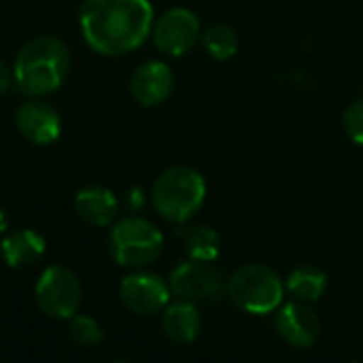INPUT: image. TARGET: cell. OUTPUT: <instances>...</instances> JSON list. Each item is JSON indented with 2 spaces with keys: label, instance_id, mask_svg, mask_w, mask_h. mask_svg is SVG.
Listing matches in <instances>:
<instances>
[{
  "label": "cell",
  "instance_id": "1",
  "mask_svg": "<svg viewBox=\"0 0 363 363\" xmlns=\"http://www.w3.org/2000/svg\"><path fill=\"white\" fill-rule=\"evenodd\" d=\"M149 0H83L79 26L85 43L102 55H125L138 49L153 28Z\"/></svg>",
  "mask_w": 363,
  "mask_h": 363
},
{
  "label": "cell",
  "instance_id": "2",
  "mask_svg": "<svg viewBox=\"0 0 363 363\" xmlns=\"http://www.w3.org/2000/svg\"><path fill=\"white\" fill-rule=\"evenodd\" d=\"M70 70V51L57 36L28 40L15 57L13 79L28 98H43L62 87Z\"/></svg>",
  "mask_w": 363,
  "mask_h": 363
},
{
  "label": "cell",
  "instance_id": "3",
  "mask_svg": "<svg viewBox=\"0 0 363 363\" xmlns=\"http://www.w3.org/2000/svg\"><path fill=\"white\" fill-rule=\"evenodd\" d=\"M204 177L189 166H172L164 170L151 187L153 208L160 217L177 225L189 221L204 204Z\"/></svg>",
  "mask_w": 363,
  "mask_h": 363
},
{
  "label": "cell",
  "instance_id": "4",
  "mask_svg": "<svg viewBox=\"0 0 363 363\" xmlns=\"http://www.w3.org/2000/svg\"><path fill=\"white\" fill-rule=\"evenodd\" d=\"M225 294L236 308L251 315H268L281 306L285 285L272 268L247 264L230 277Z\"/></svg>",
  "mask_w": 363,
  "mask_h": 363
},
{
  "label": "cell",
  "instance_id": "5",
  "mask_svg": "<svg viewBox=\"0 0 363 363\" xmlns=\"http://www.w3.org/2000/svg\"><path fill=\"white\" fill-rule=\"evenodd\" d=\"M108 251L123 268L151 266L164 251L162 232L143 217H123L111 225Z\"/></svg>",
  "mask_w": 363,
  "mask_h": 363
},
{
  "label": "cell",
  "instance_id": "6",
  "mask_svg": "<svg viewBox=\"0 0 363 363\" xmlns=\"http://www.w3.org/2000/svg\"><path fill=\"white\" fill-rule=\"evenodd\" d=\"M34 300L43 315L68 321L81 308L83 287L72 270L64 266H49L40 272L34 285Z\"/></svg>",
  "mask_w": 363,
  "mask_h": 363
},
{
  "label": "cell",
  "instance_id": "7",
  "mask_svg": "<svg viewBox=\"0 0 363 363\" xmlns=\"http://www.w3.org/2000/svg\"><path fill=\"white\" fill-rule=\"evenodd\" d=\"M172 296L185 302H217L225 294V281L213 262L187 259L179 264L168 279Z\"/></svg>",
  "mask_w": 363,
  "mask_h": 363
},
{
  "label": "cell",
  "instance_id": "8",
  "mask_svg": "<svg viewBox=\"0 0 363 363\" xmlns=\"http://www.w3.org/2000/svg\"><path fill=\"white\" fill-rule=\"evenodd\" d=\"M151 36L162 53L185 55L200 43V19L189 9H170L153 21Z\"/></svg>",
  "mask_w": 363,
  "mask_h": 363
},
{
  "label": "cell",
  "instance_id": "9",
  "mask_svg": "<svg viewBox=\"0 0 363 363\" xmlns=\"http://www.w3.org/2000/svg\"><path fill=\"white\" fill-rule=\"evenodd\" d=\"M170 285L151 272H132L119 283V298L128 311L134 315H155L162 313L170 302Z\"/></svg>",
  "mask_w": 363,
  "mask_h": 363
},
{
  "label": "cell",
  "instance_id": "10",
  "mask_svg": "<svg viewBox=\"0 0 363 363\" xmlns=\"http://www.w3.org/2000/svg\"><path fill=\"white\" fill-rule=\"evenodd\" d=\"M15 125L19 134L34 145H51L62 134L60 113L43 98H28L15 113Z\"/></svg>",
  "mask_w": 363,
  "mask_h": 363
},
{
  "label": "cell",
  "instance_id": "11",
  "mask_svg": "<svg viewBox=\"0 0 363 363\" xmlns=\"http://www.w3.org/2000/svg\"><path fill=\"white\" fill-rule=\"evenodd\" d=\"M277 332L289 347L308 349L319 338L321 321L306 302H289L277 315Z\"/></svg>",
  "mask_w": 363,
  "mask_h": 363
},
{
  "label": "cell",
  "instance_id": "12",
  "mask_svg": "<svg viewBox=\"0 0 363 363\" xmlns=\"http://www.w3.org/2000/svg\"><path fill=\"white\" fill-rule=\"evenodd\" d=\"M174 87L172 68L166 62H145L130 77V91L134 100L143 106L162 104Z\"/></svg>",
  "mask_w": 363,
  "mask_h": 363
},
{
  "label": "cell",
  "instance_id": "13",
  "mask_svg": "<svg viewBox=\"0 0 363 363\" xmlns=\"http://www.w3.org/2000/svg\"><path fill=\"white\" fill-rule=\"evenodd\" d=\"M74 211H77L79 219L91 228H108L117 219L119 200L108 187L87 185L77 191Z\"/></svg>",
  "mask_w": 363,
  "mask_h": 363
},
{
  "label": "cell",
  "instance_id": "14",
  "mask_svg": "<svg viewBox=\"0 0 363 363\" xmlns=\"http://www.w3.org/2000/svg\"><path fill=\"white\" fill-rule=\"evenodd\" d=\"M45 251H47L45 238L30 228L15 230V232L6 234L0 242V255L4 259V264L15 270L34 266L36 262L43 259Z\"/></svg>",
  "mask_w": 363,
  "mask_h": 363
},
{
  "label": "cell",
  "instance_id": "15",
  "mask_svg": "<svg viewBox=\"0 0 363 363\" xmlns=\"http://www.w3.org/2000/svg\"><path fill=\"white\" fill-rule=\"evenodd\" d=\"M162 330L168 340L177 345H189L198 338L202 330V317L194 302L179 300L162 311Z\"/></svg>",
  "mask_w": 363,
  "mask_h": 363
},
{
  "label": "cell",
  "instance_id": "16",
  "mask_svg": "<svg viewBox=\"0 0 363 363\" xmlns=\"http://www.w3.org/2000/svg\"><path fill=\"white\" fill-rule=\"evenodd\" d=\"M328 289V274L315 266H300L287 279V291L302 302H317Z\"/></svg>",
  "mask_w": 363,
  "mask_h": 363
},
{
  "label": "cell",
  "instance_id": "17",
  "mask_svg": "<svg viewBox=\"0 0 363 363\" xmlns=\"http://www.w3.org/2000/svg\"><path fill=\"white\" fill-rule=\"evenodd\" d=\"M183 247L189 259L200 262H215L221 251L219 234L208 225H194L183 232Z\"/></svg>",
  "mask_w": 363,
  "mask_h": 363
},
{
  "label": "cell",
  "instance_id": "18",
  "mask_svg": "<svg viewBox=\"0 0 363 363\" xmlns=\"http://www.w3.org/2000/svg\"><path fill=\"white\" fill-rule=\"evenodd\" d=\"M202 43L206 51L215 60H230L238 51V34L228 23H215L202 34Z\"/></svg>",
  "mask_w": 363,
  "mask_h": 363
},
{
  "label": "cell",
  "instance_id": "19",
  "mask_svg": "<svg viewBox=\"0 0 363 363\" xmlns=\"http://www.w3.org/2000/svg\"><path fill=\"white\" fill-rule=\"evenodd\" d=\"M68 336L77 347H83V349H94L104 338L100 323L94 317H87L81 313H77L68 319Z\"/></svg>",
  "mask_w": 363,
  "mask_h": 363
},
{
  "label": "cell",
  "instance_id": "20",
  "mask_svg": "<svg viewBox=\"0 0 363 363\" xmlns=\"http://www.w3.org/2000/svg\"><path fill=\"white\" fill-rule=\"evenodd\" d=\"M345 130L349 138L363 147V98L353 102L345 113Z\"/></svg>",
  "mask_w": 363,
  "mask_h": 363
},
{
  "label": "cell",
  "instance_id": "21",
  "mask_svg": "<svg viewBox=\"0 0 363 363\" xmlns=\"http://www.w3.org/2000/svg\"><path fill=\"white\" fill-rule=\"evenodd\" d=\"M15 83V79H13V70L0 60V96L2 94H6L9 89H11V85Z\"/></svg>",
  "mask_w": 363,
  "mask_h": 363
},
{
  "label": "cell",
  "instance_id": "22",
  "mask_svg": "<svg viewBox=\"0 0 363 363\" xmlns=\"http://www.w3.org/2000/svg\"><path fill=\"white\" fill-rule=\"evenodd\" d=\"M140 204H143V200H140V191H138V189L128 191V206H130V208H138Z\"/></svg>",
  "mask_w": 363,
  "mask_h": 363
},
{
  "label": "cell",
  "instance_id": "23",
  "mask_svg": "<svg viewBox=\"0 0 363 363\" xmlns=\"http://www.w3.org/2000/svg\"><path fill=\"white\" fill-rule=\"evenodd\" d=\"M6 230H9V217H6V213L0 208V236H4Z\"/></svg>",
  "mask_w": 363,
  "mask_h": 363
}]
</instances>
